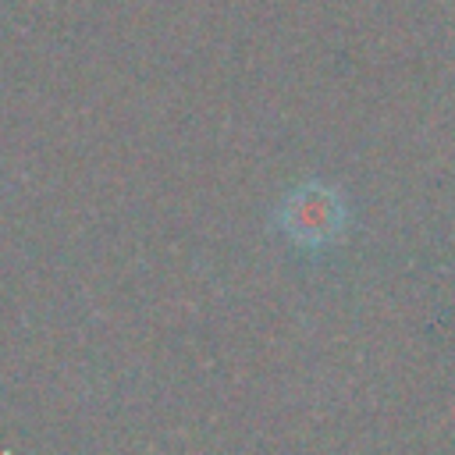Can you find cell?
<instances>
[{
  "mask_svg": "<svg viewBox=\"0 0 455 455\" xmlns=\"http://www.w3.org/2000/svg\"><path fill=\"white\" fill-rule=\"evenodd\" d=\"M345 224H348L345 196L320 178L295 185L277 206V228L284 231L288 242L302 249H323L338 242L345 235Z\"/></svg>",
  "mask_w": 455,
  "mask_h": 455,
  "instance_id": "6da1fadb",
  "label": "cell"
}]
</instances>
